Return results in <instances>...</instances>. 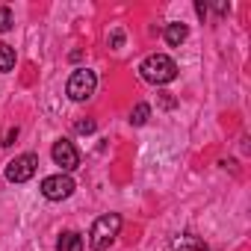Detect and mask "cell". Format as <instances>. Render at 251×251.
Segmentation results:
<instances>
[{
	"mask_svg": "<svg viewBox=\"0 0 251 251\" xmlns=\"http://www.w3.org/2000/svg\"><path fill=\"white\" fill-rule=\"evenodd\" d=\"M139 74H142V80H148V83H154V86H163V83H172V80L177 77V65H175L172 56L154 53V56H148V59L139 65Z\"/></svg>",
	"mask_w": 251,
	"mask_h": 251,
	"instance_id": "obj_1",
	"label": "cell"
},
{
	"mask_svg": "<svg viewBox=\"0 0 251 251\" xmlns=\"http://www.w3.org/2000/svg\"><path fill=\"white\" fill-rule=\"evenodd\" d=\"M118 230H121V216H118V213H106V216L95 219V225H92V230H89V245H92V251H106V248L115 242Z\"/></svg>",
	"mask_w": 251,
	"mask_h": 251,
	"instance_id": "obj_2",
	"label": "cell"
},
{
	"mask_svg": "<svg viewBox=\"0 0 251 251\" xmlns=\"http://www.w3.org/2000/svg\"><path fill=\"white\" fill-rule=\"evenodd\" d=\"M95 86H98L95 71L77 68V71L68 77V98H71V100H89V98L95 95Z\"/></svg>",
	"mask_w": 251,
	"mask_h": 251,
	"instance_id": "obj_3",
	"label": "cell"
},
{
	"mask_svg": "<svg viewBox=\"0 0 251 251\" xmlns=\"http://www.w3.org/2000/svg\"><path fill=\"white\" fill-rule=\"evenodd\" d=\"M36 169H39V157L36 154H21L6 166V180L9 183H27L36 175Z\"/></svg>",
	"mask_w": 251,
	"mask_h": 251,
	"instance_id": "obj_4",
	"label": "cell"
},
{
	"mask_svg": "<svg viewBox=\"0 0 251 251\" xmlns=\"http://www.w3.org/2000/svg\"><path fill=\"white\" fill-rule=\"evenodd\" d=\"M71 192H74V180H71L68 175H62V172L42 180V195H45L48 201H65Z\"/></svg>",
	"mask_w": 251,
	"mask_h": 251,
	"instance_id": "obj_5",
	"label": "cell"
},
{
	"mask_svg": "<svg viewBox=\"0 0 251 251\" xmlns=\"http://www.w3.org/2000/svg\"><path fill=\"white\" fill-rule=\"evenodd\" d=\"M50 154H53V163H56L62 172H74V169L80 166V151H77L74 142H68V139H59Z\"/></svg>",
	"mask_w": 251,
	"mask_h": 251,
	"instance_id": "obj_6",
	"label": "cell"
},
{
	"mask_svg": "<svg viewBox=\"0 0 251 251\" xmlns=\"http://www.w3.org/2000/svg\"><path fill=\"white\" fill-rule=\"evenodd\" d=\"M56 248H59V251H83V236H80L77 230H65V233L59 236Z\"/></svg>",
	"mask_w": 251,
	"mask_h": 251,
	"instance_id": "obj_7",
	"label": "cell"
},
{
	"mask_svg": "<svg viewBox=\"0 0 251 251\" xmlns=\"http://www.w3.org/2000/svg\"><path fill=\"white\" fill-rule=\"evenodd\" d=\"M186 36H189L186 24H169V27H166V42H169L172 48H180V45L186 42Z\"/></svg>",
	"mask_w": 251,
	"mask_h": 251,
	"instance_id": "obj_8",
	"label": "cell"
},
{
	"mask_svg": "<svg viewBox=\"0 0 251 251\" xmlns=\"http://www.w3.org/2000/svg\"><path fill=\"white\" fill-rule=\"evenodd\" d=\"M172 248L175 251H207V245L195 236H177V239H172Z\"/></svg>",
	"mask_w": 251,
	"mask_h": 251,
	"instance_id": "obj_9",
	"label": "cell"
},
{
	"mask_svg": "<svg viewBox=\"0 0 251 251\" xmlns=\"http://www.w3.org/2000/svg\"><path fill=\"white\" fill-rule=\"evenodd\" d=\"M15 68V48H9V45H0V71H12Z\"/></svg>",
	"mask_w": 251,
	"mask_h": 251,
	"instance_id": "obj_10",
	"label": "cell"
},
{
	"mask_svg": "<svg viewBox=\"0 0 251 251\" xmlns=\"http://www.w3.org/2000/svg\"><path fill=\"white\" fill-rule=\"evenodd\" d=\"M148 115H151V106H148V103H139V106L130 112V124H133V127H142V124L148 121Z\"/></svg>",
	"mask_w": 251,
	"mask_h": 251,
	"instance_id": "obj_11",
	"label": "cell"
},
{
	"mask_svg": "<svg viewBox=\"0 0 251 251\" xmlns=\"http://www.w3.org/2000/svg\"><path fill=\"white\" fill-rule=\"evenodd\" d=\"M12 24H15V15H12V9H9V6H0V33L12 30Z\"/></svg>",
	"mask_w": 251,
	"mask_h": 251,
	"instance_id": "obj_12",
	"label": "cell"
},
{
	"mask_svg": "<svg viewBox=\"0 0 251 251\" xmlns=\"http://www.w3.org/2000/svg\"><path fill=\"white\" fill-rule=\"evenodd\" d=\"M77 133H95V121H92V118L77 121Z\"/></svg>",
	"mask_w": 251,
	"mask_h": 251,
	"instance_id": "obj_13",
	"label": "cell"
},
{
	"mask_svg": "<svg viewBox=\"0 0 251 251\" xmlns=\"http://www.w3.org/2000/svg\"><path fill=\"white\" fill-rule=\"evenodd\" d=\"M15 136H18V127H12V130L6 133V142H3V145H12V142H15Z\"/></svg>",
	"mask_w": 251,
	"mask_h": 251,
	"instance_id": "obj_14",
	"label": "cell"
},
{
	"mask_svg": "<svg viewBox=\"0 0 251 251\" xmlns=\"http://www.w3.org/2000/svg\"><path fill=\"white\" fill-rule=\"evenodd\" d=\"M195 12H198V15L204 18V15H207V6H204V3H195Z\"/></svg>",
	"mask_w": 251,
	"mask_h": 251,
	"instance_id": "obj_15",
	"label": "cell"
},
{
	"mask_svg": "<svg viewBox=\"0 0 251 251\" xmlns=\"http://www.w3.org/2000/svg\"><path fill=\"white\" fill-rule=\"evenodd\" d=\"M0 148H3V142H0Z\"/></svg>",
	"mask_w": 251,
	"mask_h": 251,
	"instance_id": "obj_16",
	"label": "cell"
}]
</instances>
